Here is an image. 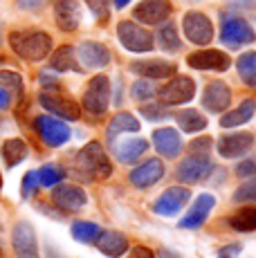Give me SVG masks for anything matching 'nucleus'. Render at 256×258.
I'll use <instances>...</instances> for the list:
<instances>
[{
  "mask_svg": "<svg viewBox=\"0 0 256 258\" xmlns=\"http://www.w3.org/2000/svg\"><path fill=\"white\" fill-rule=\"evenodd\" d=\"M9 45L25 61H43L52 52V36L41 29H18L9 34Z\"/></svg>",
  "mask_w": 256,
  "mask_h": 258,
  "instance_id": "obj_1",
  "label": "nucleus"
},
{
  "mask_svg": "<svg viewBox=\"0 0 256 258\" xmlns=\"http://www.w3.org/2000/svg\"><path fill=\"white\" fill-rule=\"evenodd\" d=\"M77 164H79V171L88 173V175H92V177H101V180L110 177V173H112V164L99 142H88L86 146L79 151Z\"/></svg>",
  "mask_w": 256,
  "mask_h": 258,
  "instance_id": "obj_2",
  "label": "nucleus"
},
{
  "mask_svg": "<svg viewBox=\"0 0 256 258\" xmlns=\"http://www.w3.org/2000/svg\"><path fill=\"white\" fill-rule=\"evenodd\" d=\"M117 38H119V43L128 52H135V54L151 52L155 45L153 34L146 27H142V25H135L133 21H121L117 25Z\"/></svg>",
  "mask_w": 256,
  "mask_h": 258,
  "instance_id": "obj_3",
  "label": "nucleus"
},
{
  "mask_svg": "<svg viewBox=\"0 0 256 258\" xmlns=\"http://www.w3.org/2000/svg\"><path fill=\"white\" fill-rule=\"evenodd\" d=\"M34 128H36L38 137L43 140V144L50 148H58L63 144L70 142L72 131L63 119L58 117H50V115H41L34 119Z\"/></svg>",
  "mask_w": 256,
  "mask_h": 258,
  "instance_id": "obj_4",
  "label": "nucleus"
},
{
  "mask_svg": "<svg viewBox=\"0 0 256 258\" xmlns=\"http://www.w3.org/2000/svg\"><path fill=\"white\" fill-rule=\"evenodd\" d=\"M81 106L92 115H103L110 106V79L103 77V74L92 77L86 92H83Z\"/></svg>",
  "mask_w": 256,
  "mask_h": 258,
  "instance_id": "obj_5",
  "label": "nucleus"
},
{
  "mask_svg": "<svg viewBox=\"0 0 256 258\" xmlns=\"http://www.w3.org/2000/svg\"><path fill=\"white\" fill-rule=\"evenodd\" d=\"M220 41L229 47H240L249 45L256 41V34L245 18L240 16H225L223 14V25H220Z\"/></svg>",
  "mask_w": 256,
  "mask_h": 258,
  "instance_id": "obj_6",
  "label": "nucleus"
},
{
  "mask_svg": "<svg viewBox=\"0 0 256 258\" xmlns=\"http://www.w3.org/2000/svg\"><path fill=\"white\" fill-rule=\"evenodd\" d=\"M182 29H184V36L189 38V43L194 45H207L214 38V25L203 12H186L182 18Z\"/></svg>",
  "mask_w": 256,
  "mask_h": 258,
  "instance_id": "obj_7",
  "label": "nucleus"
},
{
  "mask_svg": "<svg viewBox=\"0 0 256 258\" xmlns=\"http://www.w3.org/2000/svg\"><path fill=\"white\" fill-rule=\"evenodd\" d=\"M196 94V81L189 77H173L166 86L157 90V97L164 106H180V103L191 101Z\"/></svg>",
  "mask_w": 256,
  "mask_h": 258,
  "instance_id": "obj_8",
  "label": "nucleus"
},
{
  "mask_svg": "<svg viewBox=\"0 0 256 258\" xmlns=\"http://www.w3.org/2000/svg\"><path fill=\"white\" fill-rule=\"evenodd\" d=\"M38 101H41V106L45 110H50L54 117L63 119V121H77L81 117V108H79L75 99L63 97L58 92H41Z\"/></svg>",
  "mask_w": 256,
  "mask_h": 258,
  "instance_id": "obj_9",
  "label": "nucleus"
},
{
  "mask_svg": "<svg viewBox=\"0 0 256 258\" xmlns=\"http://www.w3.org/2000/svg\"><path fill=\"white\" fill-rule=\"evenodd\" d=\"M12 247L14 254L18 258H41L38 254V242H36V231H34L32 222L21 220L16 222L12 231Z\"/></svg>",
  "mask_w": 256,
  "mask_h": 258,
  "instance_id": "obj_10",
  "label": "nucleus"
},
{
  "mask_svg": "<svg viewBox=\"0 0 256 258\" xmlns=\"http://www.w3.org/2000/svg\"><path fill=\"white\" fill-rule=\"evenodd\" d=\"M189 198H191V191L186 186H171L153 202V213H157V216H162V218L178 216L186 207Z\"/></svg>",
  "mask_w": 256,
  "mask_h": 258,
  "instance_id": "obj_11",
  "label": "nucleus"
},
{
  "mask_svg": "<svg viewBox=\"0 0 256 258\" xmlns=\"http://www.w3.org/2000/svg\"><path fill=\"white\" fill-rule=\"evenodd\" d=\"M211 168H214V164H211L209 155H191L178 164L175 177L182 184H196V182H203L209 175Z\"/></svg>",
  "mask_w": 256,
  "mask_h": 258,
  "instance_id": "obj_12",
  "label": "nucleus"
},
{
  "mask_svg": "<svg viewBox=\"0 0 256 258\" xmlns=\"http://www.w3.org/2000/svg\"><path fill=\"white\" fill-rule=\"evenodd\" d=\"M186 66L194 70H211V72H227L231 58L220 49H198L186 56Z\"/></svg>",
  "mask_w": 256,
  "mask_h": 258,
  "instance_id": "obj_13",
  "label": "nucleus"
},
{
  "mask_svg": "<svg viewBox=\"0 0 256 258\" xmlns=\"http://www.w3.org/2000/svg\"><path fill=\"white\" fill-rule=\"evenodd\" d=\"M171 12H173L171 0H142L133 9V18L144 25H160L171 16Z\"/></svg>",
  "mask_w": 256,
  "mask_h": 258,
  "instance_id": "obj_14",
  "label": "nucleus"
},
{
  "mask_svg": "<svg viewBox=\"0 0 256 258\" xmlns=\"http://www.w3.org/2000/svg\"><path fill=\"white\" fill-rule=\"evenodd\" d=\"M52 202L56 209H61L66 213H75V211L81 209V207H86L88 196L81 186L58 184V186H54V191H52Z\"/></svg>",
  "mask_w": 256,
  "mask_h": 258,
  "instance_id": "obj_15",
  "label": "nucleus"
},
{
  "mask_svg": "<svg viewBox=\"0 0 256 258\" xmlns=\"http://www.w3.org/2000/svg\"><path fill=\"white\" fill-rule=\"evenodd\" d=\"M214 205H216V198L211 196V193H203V196H198L196 198V202L191 205V209L186 211V216L178 222V227L180 229H200V227L207 222V218H209Z\"/></svg>",
  "mask_w": 256,
  "mask_h": 258,
  "instance_id": "obj_16",
  "label": "nucleus"
},
{
  "mask_svg": "<svg viewBox=\"0 0 256 258\" xmlns=\"http://www.w3.org/2000/svg\"><path fill=\"white\" fill-rule=\"evenodd\" d=\"M77 61H81L83 68H90V70H99L106 68L110 63V49L103 43L97 41H83L77 47Z\"/></svg>",
  "mask_w": 256,
  "mask_h": 258,
  "instance_id": "obj_17",
  "label": "nucleus"
},
{
  "mask_svg": "<svg viewBox=\"0 0 256 258\" xmlns=\"http://www.w3.org/2000/svg\"><path fill=\"white\" fill-rule=\"evenodd\" d=\"M162 177H164V164H162V160L153 157V160H146L144 164L133 168L128 180L137 188H151L153 184H157Z\"/></svg>",
  "mask_w": 256,
  "mask_h": 258,
  "instance_id": "obj_18",
  "label": "nucleus"
},
{
  "mask_svg": "<svg viewBox=\"0 0 256 258\" xmlns=\"http://www.w3.org/2000/svg\"><path fill=\"white\" fill-rule=\"evenodd\" d=\"M231 103V90L225 81H211L209 86L205 88L203 92V106L207 112H214V115H220L229 108Z\"/></svg>",
  "mask_w": 256,
  "mask_h": 258,
  "instance_id": "obj_19",
  "label": "nucleus"
},
{
  "mask_svg": "<svg viewBox=\"0 0 256 258\" xmlns=\"http://www.w3.org/2000/svg\"><path fill=\"white\" fill-rule=\"evenodd\" d=\"M131 72L140 74L142 79H169L175 74V66L171 61H164V58H144V61H133L131 63Z\"/></svg>",
  "mask_w": 256,
  "mask_h": 258,
  "instance_id": "obj_20",
  "label": "nucleus"
},
{
  "mask_svg": "<svg viewBox=\"0 0 256 258\" xmlns=\"http://www.w3.org/2000/svg\"><path fill=\"white\" fill-rule=\"evenodd\" d=\"M252 133H231V135H225L223 140H218V153L225 160H236V157H243L252 148Z\"/></svg>",
  "mask_w": 256,
  "mask_h": 258,
  "instance_id": "obj_21",
  "label": "nucleus"
},
{
  "mask_svg": "<svg viewBox=\"0 0 256 258\" xmlns=\"http://www.w3.org/2000/svg\"><path fill=\"white\" fill-rule=\"evenodd\" d=\"M95 245H97V249L108 258H121L128 249H131L128 238L121 234V231H112V229H101L99 236H97V240H95Z\"/></svg>",
  "mask_w": 256,
  "mask_h": 258,
  "instance_id": "obj_22",
  "label": "nucleus"
},
{
  "mask_svg": "<svg viewBox=\"0 0 256 258\" xmlns=\"http://www.w3.org/2000/svg\"><path fill=\"white\" fill-rule=\"evenodd\" d=\"M54 21H56L61 32H75L81 23V5L77 0H56Z\"/></svg>",
  "mask_w": 256,
  "mask_h": 258,
  "instance_id": "obj_23",
  "label": "nucleus"
},
{
  "mask_svg": "<svg viewBox=\"0 0 256 258\" xmlns=\"http://www.w3.org/2000/svg\"><path fill=\"white\" fill-rule=\"evenodd\" d=\"M151 140L162 157H178L182 153V137L175 128H157Z\"/></svg>",
  "mask_w": 256,
  "mask_h": 258,
  "instance_id": "obj_24",
  "label": "nucleus"
},
{
  "mask_svg": "<svg viewBox=\"0 0 256 258\" xmlns=\"http://www.w3.org/2000/svg\"><path fill=\"white\" fill-rule=\"evenodd\" d=\"M115 157L121 164H135L146 151H149V142L144 137H135V140H124L119 144H112Z\"/></svg>",
  "mask_w": 256,
  "mask_h": 258,
  "instance_id": "obj_25",
  "label": "nucleus"
},
{
  "mask_svg": "<svg viewBox=\"0 0 256 258\" xmlns=\"http://www.w3.org/2000/svg\"><path fill=\"white\" fill-rule=\"evenodd\" d=\"M50 68L56 72H81L83 70L77 61V49L72 45H61L58 49H54V54L50 58Z\"/></svg>",
  "mask_w": 256,
  "mask_h": 258,
  "instance_id": "obj_26",
  "label": "nucleus"
},
{
  "mask_svg": "<svg viewBox=\"0 0 256 258\" xmlns=\"http://www.w3.org/2000/svg\"><path fill=\"white\" fill-rule=\"evenodd\" d=\"M140 131V121L135 119V115H131V112H117L115 117L110 119V123H108L106 128V137L108 142H115V137L124 135V133H137Z\"/></svg>",
  "mask_w": 256,
  "mask_h": 258,
  "instance_id": "obj_27",
  "label": "nucleus"
},
{
  "mask_svg": "<svg viewBox=\"0 0 256 258\" xmlns=\"http://www.w3.org/2000/svg\"><path fill=\"white\" fill-rule=\"evenodd\" d=\"M254 112H256V101L254 99H245V101H240L238 108H234V110L225 112V115L220 117V126L236 128V126H240V123H247L249 119L254 117Z\"/></svg>",
  "mask_w": 256,
  "mask_h": 258,
  "instance_id": "obj_28",
  "label": "nucleus"
},
{
  "mask_svg": "<svg viewBox=\"0 0 256 258\" xmlns=\"http://www.w3.org/2000/svg\"><path fill=\"white\" fill-rule=\"evenodd\" d=\"M27 153H29L27 144L23 140H18V137H12V140H7L3 144V160L9 168L21 164V162L27 157Z\"/></svg>",
  "mask_w": 256,
  "mask_h": 258,
  "instance_id": "obj_29",
  "label": "nucleus"
},
{
  "mask_svg": "<svg viewBox=\"0 0 256 258\" xmlns=\"http://www.w3.org/2000/svg\"><path fill=\"white\" fill-rule=\"evenodd\" d=\"M229 227L234 231H240V234H252V231H256V207L238 209L229 218Z\"/></svg>",
  "mask_w": 256,
  "mask_h": 258,
  "instance_id": "obj_30",
  "label": "nucleus"
},
{
  "mask_svg": "<svg viewBox=\"0 0 256 258\" xmlns=\"http://www.w3.org/2000/svg\"><path fill=\"white\" fill-rule=\"evenodd\" d=\"M175 119H178V126L184 133H200V131L207 128V117L203 115V112L194 110V108H189V110H180L178 115H175Z\"/></svg>",
  "mask_w": 256,
  "mask_h": 258,
  "instance_id": "obj_31",
  "label": "nucleus"
},
{
  "mask_svg": "<svg viewBox=\"0 0 256 258\" xmlns=\"http://www.w3.org/2000/svg\"><path fill=\"white\" fill-rule=\"evenodd\" d=\"M236 68H238V77L243 79L247 86L256 88V52L240 54L238 61H236Z\"/></svg>",
  "mask_w": 256,
  "mask_h": 258,
  "instance_id": "obj_32",
  "label": "nucleus"
},
{
  "mask_svg": "<svg viewBox=\"0 0 256 258\" xmlns=\"http://www.w3.org/2000/svg\"><path fill=\"white\" fill-rule=\"evenodd\" d=\"M72 238H75L77 242H83V245H92V242L97 240V236H99V225H95V222L90 220H79L72 225Z\"/></svg>",
  "mask_w": 256,
  "mask_h": 258,
  "instance_id": "obj_33",
  "label": "nucleus"
},
{
  "mask_svg": "<svg viewBox=\"0 0 256 258\" xmlns=\"http://www.w3.org/2000/svg\"><path fill=\"white\" fill-rule=\"evenodd\" d=\"M157 41H160L162 49H166V52H178L182 47V41L178 36V29L173 27V23H166L164 27L160 29V34H157Z\"/></svg>",
  "mask_w": 256,
  "mask_h": 258,
  "instance_id": "obj_34",
  "label": "nucleus"
},
{
  "mask_svg": "<svg viewBox=\"0 0 256 258\" xmlns=\"http://www.w3.org/2000/svg\"><path fill=\"white\" fill-rule=\"evenodd\" d=\"M36 177H38V184L41 186H56L58 182L66 177V171L56 164H45L36 171Z\"/></svg>",
  "mask_w": 256,
  "mask_h": 258,
  "instance_id": "obj_35",
  "label": "nucleus"
},
{
  "mask_svg": "<svg viewBox=\"0 0 256 258\" xmlns=\"http://www.w3.org/2000/svg\"><path fill=\"white\" fill-rule=\"evenodd\" d=\"M131 94H133V99H137V101H146V99H153L157 94V90H155L151 79H140V81L133 83Z\"/></svg>",
  "mask_w": 256,
  "mask_h": 258,
  "instance_id": "obj_36",
  "label": "nucleus"
},
{
  "mask_svg": "<svg viewBox=\"0 0 256 258\" xmlns=\"http://www.w3.org/2000/svg\"><path fill=\"white\" fill-rule=\"evenodd\" d=\"M0 88H5L7 92H23V77L18 72L12 70H0Z\"/></svg>",
  "mask_w": 256,
  "mask_h": 258,
  "instance_id": "obj_37",
  "label": "nucleus"
},
{
  "mask_svg": "<svg viewBox=\"0 0 256 258\" xmlns=\"http://www.w3.org/2000/svg\"><path fill=\"white\" fill-rule=\"evenodd\" d=\"M140 112L144 115L149 121H162V119H166L171 115L169 108L164 106V103H153V106H142Z\"/></svg>",
  "mask_w": 256,
  "mask_h": 258,
  "instance_id": "obj_38",
  "label": "nucleus"
},
{
  "mask_svg": "<svg viewBox=\"0 0 256 258\" xmlns=\"http://www.w3.org/2000/svg\"><path fill=\"white\" fill-rule=\"evenodd\" d=\"M86 5L92 9V14H95V18H99V21H108V14H110V7H108V0H86Z\"/></svg>",
  "mask_w": 256,
  "mask_h": 258,
  "instance_id": "obj_39",
  "label": "nucleus"
},
{
  "mask_svg": "<svg viewBox=\"0 0 256 258\" xmlns=\"http://www.w3.org/2000/svg\"><path fill=\"white\" fill-rule=\"evenodd\" d=\"M254 198H256V180L243 184L238 191L234 193V200L236 202H247V200H254Z\"/></svg>",
  "mask_w": 256,
  "mask_h": 258,
  "instance_id": "obj_40",
  "label": "nucleus"
},
{
  "mask_svg": "<svg viewBox=\"0 0 256 258\" xmlns=\"http://www.w3.org/2000/svg\"><path fill=\"white\" fill-rule=\"evenodd\" d=\"M36 186H38V177H36V171H29L25 173V177H23V198L34 196L36 193Z\"/></svg>",
  "mask_w": 256,
  "mask_h": 258,
  "instance_id": "obj_41",
  "label": "nucleus"
},
{
  "mask_svg": "<svg viewBox=\"0 0 256 258\" xmlns=\"http://www.w3.org/2000/svg\"><path fill=\"white\" fill-rule=\"evenodd\" d=\"M209 148H211V137H198L189 144V151L194 155H209Z\"/></svg>",
  "mask_w": 256,
  "mask_h": 258,
  "instance_id": "obj_42",
  "label": "nucleus"
},
{
  "mask_svg": "<svg viewBox=\"0 0 256 258\" xmlns=\"http://www.w3.org/2000/svg\"><path fill=\"white\" fill-rule=\"evenodd\" d=\"M236 175H240V177L256 175V160H243L238 166H236Z\"/></svg>",
  "mask_w": 256,
  "mask_h": 258,
  "instance_id": "obj_43",
  "label": "nucleus"
},
{
  "mask_svg": "<svg viewBox=\"0 0 256 258\" xmlns=\"http://www.w3.org/2000/svg\"><path fill=\"white\" fill-rule=\"evenodd\" d=\"M240 251H243V245L234 242V245L223 247V249L218 251V258H238V256H240Z\"/></svg>",
  "mask_w": 256,
  "mask_h": 258,
  "instance_id": "obj_44",
  "label": "nucleus"
},
{
  "mask_svg": "<svg viewBox=\"0 0 256 258\" xmlns=\"http://www.w3.org/2000/svg\"><path fill=\"white\" fill-rule=\"evenodd\" d=\"M128 258H155V254L149 249V247L137 245V247H133V249H131V256H128Z\"/></svg>",
  "mask_w": 256,
  "mask_h": 258,
  "instance_id": "obj_45",
  "label": "nucleus"
},
{
  "mask_svg": "<svg viewBox=\"0 0 256 258\" xmlns=\"http://www.w3.org/2000/svg\"><path fill=\"white\" fill-rule=\"evenodd\" d=\"M12 106V94H9L5 88H0V110H7Z\"/></svg>",
  "mask_w": 256,
  "mask_h": 258,
  "instance_id": "obj_46",
  "label": "nucleus"
},
{
  "mask_svg": "<svg viewBox=\"0 0 256 258\" xmlns=\"http://www.w3.org/2000/svg\"><path fill=\"white\" fill-rule=\"evenodd\" d=\"M38 79H41L43 88H56V86H58V81H56V79L50 77V74H47V72H41V77H38Z\"/></svg>",
  "mask_w": 256,
  "mask_h": 258,
  "instance_id": "obj_47",
  "label": "nucleus"
},
{
  "mask_svg": "<svg viewBox=\"0 0 256 258\" xmlns=\"http://www.w3.org/2000/svg\"><path fill=\"white\" fill-rule=\"evenodd\" d=\"M236 5H243V7H247V9H252L256 7V0H234Z\"/></svg>",
  "mask_w": 256,
  "mask_h": 258,
  "instance_id": "obj_48",
  "label": "nucleus"
},
{
  "mask_svg": "<svg viewBox=\"0 0 256 258\" xmlns=\"http://www.w3.org/2000/svg\"><path fill=\"white\" fill-rule=\"evenodd\" d=\"M131 3V0H112V5H115L117 9H121V7H126V5Z\"/></svg>",
  "mask_w": 256,
  "mask_h": 258,
  "instance_id": "obj_49",
  "label": "nucleus"
},
{
  "mask_svg": "<svg viewBox=\"0 0 256 258\" xmlns=\"http://www.w3.org/2000/svg\"><path fill=\"white\" fill-rule=\"evenodd\" d=\"M41 0H23V7H34V5H38Z\"/></svg>",
  "mask_w": 256,
  "mask_h": 258,
  "instance_id": "obj_50",
  "label": "nucleus"
},
{
  "mask_svg": "<svg viewBox=\"0 0 256 258\" xmlns=\"http://www.w3.org/2000/svg\"><path fill=\"white\" fill-rule=\"evenodd\" d=\"M0 191H3V175H0Z\"/></svg>",
  "mask_w": 256,
  "mask_h": 258,
  "instance_id": "obj_51",
  "label": "nucleus"
},
{
  "mask_svg": "<svg viewBox=\"0 0 256 258\" xmlns=\"http://www.w3.org/2000/svg\"><path fill=\"white\" fill-rule=\"evenodd\" d=\"M0 258H3V251H0Z\"/></svg>",
  "mask_w": 256,
  "mask_h": 258,
  "instance_id": "obj_52",
  "label": "nucleus"
},
{
  "mask_svg": "<svg viewBox=\"0 0 256 258\" xmlns=\"http://www.w3.org/2000/svg\"><path fill=\"white\" fill-rule=\"evenodd\" d=\"M254 200H256V198H254Z\"/></svg>",
  "mask_w": 256,
  "mask_h": 258,
  "instance_id": "obj_53",
  "label": "nucleus"
}]
</instances>
